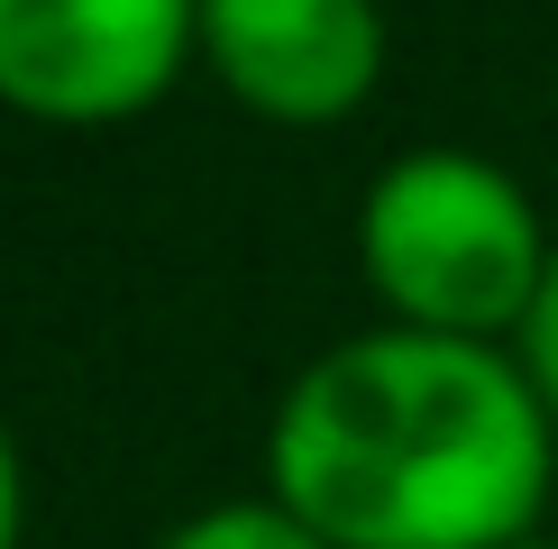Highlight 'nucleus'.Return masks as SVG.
I'll list each match as a JSON object with an SVG mask.
<instances>
[{
	"label": "nucleus",
	"instance_id": "1",
	"mask_svg": "<svg viewBox=\"0 0 558 549\" xmlns=\"http://www.w3.org/2000/svg\"><path fill=\"white\" fill-rule=\"evenodd\" d=\"M266 476L330 549H513L549 495V412L485 339L376 330L293 376Z\"/></svg>",
	"mask_w": 558,
	"mask_h": 549
},
{
	"label": "nucleus",
	"instance_id": "2",
	"mask_svg": "<svg viewBox=\"0 0 558 549\" xmlns=\"http://www.w3.org/2000/svg\"><path fill=\"white\" fill-rule=\"evenodd\" d=\"M357 257H366V284L412 330H439V339L522 330L549 284V247L522 183L458 147H412L366 183Z\"/></svg>",
	"mask_w": 558,
	"mask_h": 549
},
{
	"label": "nucleus",
	"instance_id": "3",
	"mask_svg": "<svg viewBox=\"0 0 558 549\" xmlns=\"http://www.w3.org/2000/svg\"><path fill=\"white\" fill-rule=\"evenodd\" d=\"M202 46V0H0V101L56 129L147 110Z\"/></svg>",
	"mask_w": 558,
	"mask_h": 549
},
{
	"label": "nucleus",
	"instance_id": "4",
	"mask_svg": "<svg viewBox=\"0 0 558 549\" xmlns=\"http://www.w3.org/2000/svg\"><path fill=\"white\" fill-rule=\"evenodd\" d=\"M202 56L257 120L330 129L385 74L376 0H202Z\"/></svg>",
	"mask_w": 558,
	"mask_h": 549
},
{
	"label": "nucleus",
	"instance_id": "5",
	"mask_svg": "<svg viewBox=\"0 0 558 549\" xmlns=\"http://www.w3.org/2000/svg\"><path fill=\"white\" fill-rule=\"evenodd\" d=\"M166 549H330V540H312L284 503H220V513L183 522Z\"/></svg>",
	"mask_w": 558,
	"mask_h": 549
},
{
	"label": "nucleus",
	"instance_id": "6",
	"mask_svg": "<svg viewBox=\"0 0 558 549\" xmlns=\"http://www.w3.org/2000/svg\"><path fill=\"white\" fill-rule=\"evenodd\" d=\"M522 376H531V394H541V412L558 422V257H549V284H541V303L522 320Z\"/></svg>",
	"mask_w": 558,
	"mask_h": 549
},
{
	"label": "nucleus",
	"instance_id": "7",
	"mask_svg": "<svg viewBox=\"0 0 558 549\" xmlns=\"http://www.w3.org/2000/svg\"><path fill=\"white\" fill-rule=\"evenodd\" d=\"M19 540V449H10V430H0V549Z\"/></svg>",
	"mask_w": 558,
	"mask_h": 549
},
{
	"label": "nucleus",
	"instance_id": "8",
	"mask_svg": "<svg viewBox=\"0 0 558 549\" xmlns=\"http://www.w3.org/2000/svg\"><path fill=\"white\" fill-rule=\"evenodd\" d=\"M513 549H541V540H513Z\"/></svg>",
	"mask_w": 558,
	"mask_h": 549
}]
</instances>
